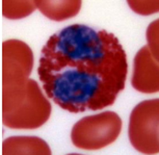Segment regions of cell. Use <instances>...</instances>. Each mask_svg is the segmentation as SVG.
I'll return each instance as SVG.
<instances>
[{
	"instance_id": "obj_3",
	"label": "cell",
	"mask_w": 159,
	"mask_h": 155,
	"mask_svg": "<svg viewBox=\"0 0 159 155\" xmlns=\"http://www.w3.org/2000/svg\"><path fill=\"white\" fill-rule=\"evenodd\" d=\"M122 129V121L116 114L105 112L89 116L74 125L71 136L77 148L96 150L115 142Z\"/></svg>"
},
{
	"instance_id": "obj_1",
	"label": "cell",
	"mask_w": 159,
	"mask_h": 155,
	"mask_svg": "<svg viewBox=\"0 0 159 155\" xmlns=\"http://www.w3.org/2000/svg\"><path fill=\"white\" fill-rule=\"evenodd\" d=\"M127 68L115 35L74 24L48 40L38 73L50 99L62 109L79 112L111 105L124 89Z\"/></svg>"
},
{
	"instance_id": "obj_5",
	"label": "cell",
	"mask_w": 159,
	"mask_h": 155,
	"mask_svg": "<svg viewBox=\"0 0 159 155\" xmlns=\"http://www.w3.org/2000/svg\"><path fill=\"white\" fill-rule=\"evenodd\" d=\"M132 85L142 93L158 92V64L153 59L148 47L145 46L137 52L134 58Z\"/></svg>"
},
{
	"instance_id": "obj_7",
	"label": "cell",
	"mask_w": 159,
	"mask_h": 155,
	"mask_svg": "<svg viewBox=\"0 0 159 155\" xmlns=\"http://www.w3.org/2000/svg\"><path fill=\"white\" fill-rule=\"evenodd\" d=\"M37 7L51 20L62 21L67 18L74 17L81 7V1H38L35 0Z\"/></svg>"
},
{
	"instance_id": "obj_6",
	"label": "cell",
	"mask_w": 159,
	"mask_h": 155,
	"mask_svg": "<svg viewBox=\"0 0 159 155\" xmlns=\"http://www.w3.org/2000/svg\"><path fill=\"white\" fill-rule=\"evenodd\" d=\"M2 154H51L47 143L34 136H14L5 139Z\"/></svg>"
},
{
	"instance_id": "obj_2",
	"label": "cell",
	"mask_w": 159,
	"mask_h": 155,
	"mask_svg": "<svg viewBox=\"0 0 159 155\" xmlns=\"http://www.w3.org/2000/svg\"><path fill=\"white\" fill-rule=\"evenodd\" d=\"M34 56L21 41L2 45V122L17 129H34L48 120L51 105L38 83L29 79Z\"/></svg>"
},
{
	"instance_id": "obj_8",
	"label": "cell",
	"mask_w": 159,
	"mask_h": 155,
	"mask_svg": "<svg viewBox=\"0 0 159 155\" xmlns=\"http://www.w3.org/2000/svg\"><path fill=\"white\" fill-rule=\"evenodd\" d=\"M37 7L34 1H2V14L8 19H20L28 16Z\"/></svg>"
},
{
	"instance_id": "obj_4",
	"label": "cell",
	"mask_w": 159,
	"mask_h": 155,
	"mask_svg": "<svg viewBox=\"0 0 159 155\" xmlns=\"http://www.w3.org/2000/svg\"><path fill=\"white\" fill-rule=\"evenodd\" d=\"M132 146L145 154L158 152V99L147 100L132 110L129 123Z\"/></svg>"
},
{
	"instance_id": "obj_10",
	"label": "cell",
	"mask_w": 159,
	"mask_h": 155,
	"mask_svg": "<svg viewBox=\"0 0 159 155\" xmlns=\"http://www.w3.org/2000/svg\"><path fill=\"white\" fill-rule=\"evenodd\" d=\"M135 13L140 15H151L158 11V1H128Z\"/></svg>"
},
{
	"instance_id": "obj_9",
	"label": "cell",
	"mask_w": 159,
	"mask_h": 155,
	"mask_svg": "<svg viewBox=\"0 0 159 155\" xmlns=\"http://www.w3.org/2000/svg\"><path fill=\"white\" fill-rule=\"evenodd\" d=\"M158 20L152 22L147 30V40L149 43L148 49L156 62L158 61Z\"/></svg>"
}]
</instances>
